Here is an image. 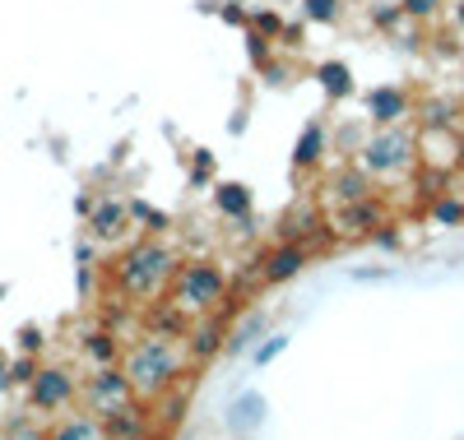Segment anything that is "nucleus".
Masks as SVG:
<instances>
[{"instance_id": "nucleus-2", "label": "nucleus", "mask_w": 464, "mask_h": 440, "mask_svg": "<svg viewBox=\"0 0 464 440\" xmlns=\"http://www.w3.org/2000/svg\"><path fill=\"white\" fill-rule=\"evenodd\" d=\"M172 273H177V255L163 242H140L111 264V283L130 301H153L172 288Z\"/></svg>"}, {"instance_id": "nucleus-9", "label": "nucleus", "mask_w": 464, "mask_h": 440, "mask_svg": "<svg viewBox=\"0 0 464 440\" xmlns=\"http://www.w3.org/2000/svg\"><path fill=\"white\" fill-rule=\"evenodd\" d=\"M306 260H312V246H302V242H279L275 251L260 255V283H288L293 273H302Z\"/></svg>"}, {"instance_id": "nucleus-3", "label": "nucleus", "mask_w": 464, "mask_h": 440, "mask_svg": "<svg viewBox=\"0 0 464 440\" xmlns=\"http://www.w3.org/2000/svg\"><path fill=\"white\" fill-rule=\"evenodd\" d=\"M168 301H177L186 315H214V311H223V301H227V273H223L214 260L177 264L172 288H168Z\"/></svg>"}, {"instance_id": "nucleus-24", "label": "nucleus", "mask_w": 464, "mask_h": 440, "mask_svg": "<svg viewBox=\"0 0 464 440\" xmlns=\"http://www.w3.org/2000/svg\"><path fill=\"white\" fill-rule=\"evenodd\" d=\"M218 209H223V214H237V218H246V209H251V195H246V186H218Z\"/></svg>"}, {"instance_id": "nucleus-10", "label": "nucleus", "mask_w": 464, "mask_h": 440, "mask_svg": "<svg viewBox=\"0 0 464 440\" xmlns=\"http://www.w3.org/2000/svg\"><path fill=\"white\" fill-rule=\"evenodd\" d=\"M102 426H107V440H149L153 435V408L144 404V398H135V404L102 417Z\"/></svg>"}, {"instance_id": "nucleus-16", "label": "nucleus", "mask_w": 464, "mask_h": 440, "mask_svg": "<svg viewBox=\"0 0 464 440\" xmlns=\"http://www.w3.org/2000/svg\"><path fill=\"white\" fill-rule=\"evenodd\" d=\"M459 102L455 98H422L418 102V130H459Z\"/></svg>"}, {"instance_id": "nucleus-7", "label": "nucleus", "mask_w": 464, "mask_h": 440, "mask_svg": "<svg viewBox=\"0 0 464 440\" xmlns=\"http://www.w3.org/2000/svg\"><path fill=\"white\" fill-rule=\"evenodd\" d=\"M325 227L334 242H362V236H376V227H385V209L372 199H358V205H339L325 214Z\"/></svg>"}, {"instance_id": "nucleus-18", "label": "nucleus", "mask_w": 464, "mask_h": 440, "mask_svg": "<svg viewBox=\"0 0 464 440\" xmlns=\"http://www.w3.org/2000/svg\"><path fill=\"white\" fill-rule=\"evenodd\" d=\"M367 107H372V121L376 126H395V121H404V116H409V93L395 89V84H385V89H376L367 98Z\"/></svg>"}, {"instance_id": "nucleus-17", "label": "nucleus", "mask_w": 464, "mask_h": 440, "mask_svg": "<svg viewBox=\"0 0 464 440\" xmlns=\"http://www.w3.org/2000/svg\"><path fill=\"white\" fill-rule=\"evenodd\" d=\"M358 199H372V181L362 172H339L325 181V205L339 209V205H358Z\"/></svg>"}, {"instance_id": "nucleus-15", "label": "nucleus", "mask_w": 464, "mask_h": 440, "mask_svg": "<svg viewBox=\"0 0 464 440\" xmlns=\"http://www.w3.org/2000/svg\"><path fill=\"white\" fill-rule=\"evenodd\" d=\"M126 223H130V205H121V199H102V205H93V214H89V232L98 236V242L121 236Z\"/></svg>"}, {"instance_id": "nucleus-26", "label": "nucleus", "mask_w": 464, "mask_h": 440, "mask_svg": "<svg viewBox=\"0 0 464 440\" xmlns=\"http://www.w3.org/2000/svg\"><path fill=\"white\" fill-rule=\"evenodd\" d=\"M251 28H256L260 37H279V33H284V19H279L275 10H256V14H251Z\"/></svg>"}, {"instance_id": "nucleus-19", "label": "nucleus", "mask_w": 464, "mask_h": 440, "mask_svg": "<svg viewBox=\"0 0 464 440\" xmlns=\"http://www.w3.org/2000/svg\"><path fill=\"white\" fill-rule=\"evenodd\" d=\"M84 352L93 357V362L98 367H116V362H121V339H116V330H93L89 339H84Z\"/></svg>"}, {"instance_id": "nucleus-33", "label": "nucleus", "mask_w": 464, "mask_h": 440, "mask_svg": "<svg viewBox=\"0 0 464 440\" xmlns=\"http://www.w3.org/2000/svg\"><path fill=\"white\" fill-rule=\"evenodd\" d=\"M455 24L464 28V0H455Z\"/></svg>"}, {"instance_id": "nucleus-6", "label": "nucleus", "mask_w": 464, "mask_h": 440, "mask_svg": "<svg viewBox=\"0 0 464 440\" xmlns=\"http://www.w3.org/2000/svg\"><path fill=\"white\" fill-rule=\"evenodd\" d=\"M362 167H367V172H376V177L409 172V167H413V135H409V130H400V126L376 130V135L362 144Z\"/></svg>"}, {"instance_id": "nucleus-21", "label": "nucleus", "mask_w": 464, "mask_h": 440, "mask_svg": "<svg viewBox=\"0 0 464 440\" xmlns=\"http://www.w3.org/2000/svg\"><path fill=\"white\" fill-rule=\"evenodd\" d=\"M432 218H437L441 227H459V223H464V199H459L455 190L437 195V199H432Z\"/></svg>"}, {"instance_id": "nucleus-32", "label": "nucleus", "mask_w": 464, "mask_h": 440, "mask_svg": "<svg viewBox=\"0 0 464 440\" xmlns=\"http://www.w3.org/2000/svg\"><path fill=\"white\" fill-rule=\"evenodd\" d=\"M223 19H227V24H246V14H242L237 5H223Z\"/></svg>"}, {"instance_id": "nucleus-31", "label": "nucleus", "mask_w": 464, "mask_h": 440, "mask_svg": "<svg viewBox=\"0 0 464 440\" xmlns=\"http://www.w3.org/2000/svg\"><path fill=\"white\" fill-rule=\"evenodd\" d=\"M37 348H43V334H37V330H24V352H37Z\"/></svg>"}, {"instance_id": "nucleus-22", "label": "nucleus", "mask_w": 464, "mask_h": 440, "mask_svg": "<svg viewBox=\"0 0 464 440\" xmlns=\"http://www.w3.org/2000/svg\"><path fill=\"white\" fill-rule=\"evenodd\" d=\"M316 79L325 84V93H334V98L353 89V74H348V65H343V61H325V65L316 70Z\"/></svg>"}, {"instance_id": "nucleus-27", "label": "nucleus", "mask_w": 464, "mask_h": 440, "mask_svg": "<svg viewBox=\"0 0 464 440\" xmlns=\"http://www.w3.org/2000/svg\"><path fill=\"white\" fill-rule=\"evenodd\" d=\"M400 5H404V14H409V19H437L446 0H400Z\"/></svg>"}, {"instance_id": "nucleus-23", "label": "nucleus", "mask_w": 464, "mask_h": 440, "mask_svg": "<svg viewBox=\"0 0 464 440\" xmlns=\"http://www.w3.org/2000/svg\"><path fill=\"white\" fill-rule=\"evenodd\" d=\"M321 148H325V130H321V121H312V126L302 130V139H297V163L312 167L316 158H321Z\"/></svg>"}, {"instance_id": "nucleus-11", "label": "nucleus", "mask_w": 464, "mask_h": 440, "mask_svg": "<svg viewBox=\"0 0 464 440\" xmlns=\"http://www.w3.org/2000/svg\"><path fill=\"white\" fill-rule=\"evenodd\" d=\"M279 236H284V242H302V246H330V242H334L330 227H325V218H321L312 205L297 209V214H288L284 227H279Z\"/></svg>"}, {"instance_id": "nucleus-25", "label": "nucleus", "mask_w": 464, "mask_h": 440, "mask_svg": "<svg viewBox=\"0 0 464 440\" xmlns=\"http://www.w3.org/2000/svg\"><path fill=\"white\" fill-rule=\"evenodd\" d=\"M302 14L312 24H334L343 14V0H302Z\"/></svg>"}, {"instance_id": "nucleus-29", "label": "nucleus", "mask_w": 464, "mask_h": 440, "mask_svg": "<svg viewBox=\"0 0 464 440\" xmlns=\"http://www.w3.org/2000/svg\"><path fill=\"white\" fill-rule=\"evenodd\" d=\"M33 376H37V362H33V352H24L19 362L10 367V385H28Z\"/></svg>"}, {"instance_id": "nucleus-14", "label": "nucleus", "mask_w": 464, "mask_h": 440, "mask_svg": "<svg viewBox=\"0 0 464 440\" xmlns=\"http://www.w3.org/2000/svg\"><path fill=\"white\" fill-rule=\"evenodd\" d=\"M265 394H256V389H246V394H237L232 398V408H227V426H232V435H251V431H260V422H265Z\"/></svg>"}, {"instance_id": "nucleus-8", "label": "nucleus", "mask_w": 464, "mask_h": 440, "mask_svg": "<svg viewBox=\"0 0 464 440\" xmlns=\"http://www.w3.org/2000/svg\"><path fill=\"white\" fill-rule=\"evenodd\" d=\"M418 153L428 172H459V130H418Z\"/></svg>"}, {"instance_id": "nucleus-4", "label": "nucleus", "mask_w": 464, "mask_h": 440, "mask_svg": "<svg viewBox=\"0 0 464 440\" xmlns=\"http://www.w3.org/2000/svg\"><path fill=\"white\" fill-rule=\"evenodd\" d=\"M74 398H80V376L70 367H37V376L28 380V408L33 413L61 417L65 408H74Z\"/></svg>"}, {"instance_id": "nucleus-13", "label": "nucleus", "mask_w": 464, "mask_h": 440, "mask_svg": "<svg viewBox=\"0 0 464 440\" xmlns=\"http://www.w3.org/2000/svg\"><path fill=\"white\" fill-rule=\"evenodd\" d=\"M47 440H107V426L102 417H93L89 408L84 413H61L47 431Z\"/></svg>"}, {"instance_id": "nucleus-20", "label": "nucleus", "mask_w": 464, "mask_h": 440, "mask_svg": "<svg viewBox=\"0 0 464 440\" xmlns=\"http://www.w3.org/2000/svg\"><path fill=\"white\" fill-rule=\"evenodd\" d=\"M0 440H47V431L37 426V417L28 408V413H14L5 426H0Z\"/></svg>"}, {"instance_id": "nucleus-28", "label": "nucleus", "mask_w": 464, "mask_h": 440, "mask_svg": "<svg viewBox=\"0 0 464 440\" xmlns=\"http://www.w3.org/2000/svg\"><path fill=\"white\" fill-rule=\"evenodd\" d=\"M288 348V334H275V339H269V343H260L256 348V367H269V362H275V357Z\"/></svg>"}, {"instance_id": "nucleus-12", "label": "nucleus", "mask_w": 464, "mask_h": 440, "mask_svg": "<svg viewBox=\"0 0 464 440\" xmlns=\"http://www.w3.org/2000/svg\"><path fill=\"white\" fill-rule=\"evenodd\" d=\"M227 339H223V311L205 315L200 325H190L186 330V352H190V362H209L214 352H223Z\"/></svg>"}, {"instance_id": "nucleus-5", "label": "nucleus", "mask_w": 464, "mask_h": 440, "mask_svg": "<svg viewBox=\"0 0 464 440\" xmlns=\"http://www.w3.org/2000/svg\"><path fill=\"white\" fill-rule=\"evenodd\" d=\"M80 404L93 413V417H111L116 408L135 404V385L121 367H98L84 385H80Z\"/></svg>"}, {"instance_id": "nucleus-1", "label": "nucleus", "mask_w": 464, "mask_h": 440, "mask_svg": "<svg viewBox=\"0 0 464 440\" xmlns=\"http://www.w3.org/2000/svg\"><path fill=\"white\" fill-rule=\"evenodd\" d=\"M121 371L130 376L135 385V398H144V404L153 408L168 389L181 385V371H186V357L177 348L172 334H159V330H149L130 343V352L121 357Z\"/></svg>"}, {"instance_id": "nucleus-30", "label": "nucleus", "mask_w": 464, "mask_h": 440, "mask_svg": "<svg viewBox=\"0 0 464 440\" xmlns=\"http://www.w3.org/2000/svg\"><path fill=\"white\" fill-rule=\"evenodd\" d=\"M130 218H144V223H149V227H159V232H163V227H168V218H163V214H153V209H149V205H130Z\"/></svg>"}]
</instances>
